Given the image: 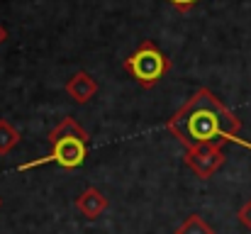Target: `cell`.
<instances>
[{
  "label": "cell",
  "instance_id": "obj_1",
  "mask_svg": "<svg viewBox=\"0 0 251 234\" xmlns=\"http://www.w3.org/2000/svg\"><path fill=\"white\" fill-rule=\"evenodd\" d=\"M168 130L185 149L200 144H225V142H237L251 149L249 142L239 137L242 122L207 88H200L168 120Z\"/></svg>",
  "mask_w": 251,
  "mask_h": 234
},
{
  "label": "cell",
  "instance_id": "obj_11",
  "mask_svg": "<svg viewBox=\"0 0 251 234\" xmlns=\"http://www.w3.org/2000/svg\"><path fill=\"white\" fill-rule=\"evenodd\" d=\"M5 39H7V32H5V27H2V25H0V44H2V42H5Z\"/></svg>",
  "mask_w": 251,
  "mask_h": 234
},
{
  "label": "cell",
  "instance_id": "obj_8",
  "mask_svg": "<svg viewBox=\"0 0 251 234\" xmlns=\"http://www.w3.org/2000/svg\"><path fill=\"white\" fill-rule=\"evenodd\" d=\"M176 234H215V232L200 215H188L185 222L176 230Z\"/></svg>",
  "mask_w": 251,
  "mask_h": 234
},
{
  "label": "cell",
  "instance_id": "obj_10",
  "mask_svg": "<svg viewBox=\"0 0 251 234\" xmlns=\"http://www.w3.org/2000/svg\"><path fill=\"white\" fill-rule=\"evenodd\" d=\"M168 2H171V5L176 7V10H180V12H185V10H190L193 5H198L200 0H168Z\"/></svg>",
  "mask_w": 251,
  "mask_h": 234
},
{
  "label": "cell",
  "instance_id": "obj_4",
  "mask_svg": "<svg viewBox=\"0 0 251 234\" xmlns=\"http://www.w3.org/2000/svg\"><path fill=\"white\" fill-rule=\"evenodd\" d=\"M225 144H200L185 152V163L190 166V171L200 178H210L220 171V166L225 163Z\"/></svg>",
  "mask_w": 251,
  "mask_h": 234
},
{
  "label": "cell",
  "instance_id": "obj_2",
  "mask_svg": "<svg viewBox=\"0 0 251 234\" xmlns=\"http://www.w3.org/2000/svg\"><path fill=\"white\" fill-rule=\"evenodd\" d=\"M49 144H51V152L44 158H37L32 163H25V168H34V166H42V163H56L61 168H78L88 156V132L83 127L66 117L59 127H54L49 132Z\"/></svg>",
  "mask_w": 251,
  "mask_h": 234
},
{
  "label": "cell",
  "instance_id": "obj_5",
  "mask_svg": "<svg viewBox=\"0 0 251 234\" xmlns=\"http://www.w3.org/2000/svg\"><path fill=\"white\" fill-rule=\"evenodd\" d=\"M76 210L83 215L85 220H98L107 210V198L95 185H88L83 193L76 198Z\"/></svg>",
  "mask_w": 251,
  "mask_h": 234
},
{
  "label": "cell",
  "instance_id": "obj_3",
  "mask_svg": "<svg viewBox=\"0 0 251 234\" xmlns=\"http://www.w3.org/2000/svg\"><path fill=\"white\" fill-rule=\"evenodd\" d=\"M125 69L142 88H151L171 71V59L154 42H142L139 49L125 59Z\"/></svg>",
  "mask_w": 251,
  "mask_h": 234
},
{
  "label": "cell",
  "instance_id": "obj_7",
  "mask_svg": "<svg viewBox=\"0 0 251 234\" xmlns=\"http://www.w3.org/2000/svg\"><path fill=\"white\" fill-rule=\"evenodd\" d=\"M20 142V132L7 122V120H0V156L10 154Z\"/></svg>",
  "mask_w": 251,
  "mask_h": 234
},
{
  "label": "cell",
  "instance_id": "obj_6",
  "mask_svg": "<svg viewBox=\"0 0 251 234\" xmlns=\"http://www.w3.org/2000/svg\"><path fill=\"white\" fill-rule=\"evenodd\" d=\"M66 93H69V98H74V103L83 105V103L95 98L98 80L90 76V74H85V71H78L76 76H71V80L66 83Z\"/></svg>",
  "mask_w": 251,
  "mask_h": 234
},
{
  "label": "cell",
  "instance_id": "obj_9",
  "mask_svg": "<svg viewBox=\"0 0 251 234\" xmlns=\"http://www.w3.org/2000/svg\"><path fill=\"white\" fill-rule=\"evenodd\" d=\"M239 222H242L244 227H249L251 230V200L242 205V210H239Z\"/></svg>",
  "mask_w": 251,
  "mask_h": 234
}]
</instances>
